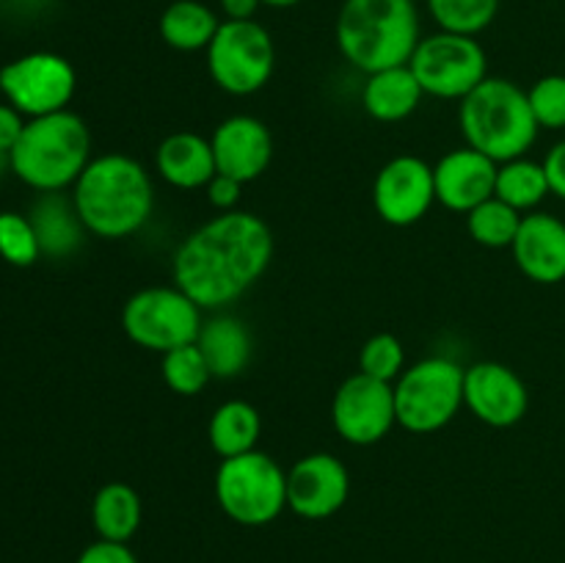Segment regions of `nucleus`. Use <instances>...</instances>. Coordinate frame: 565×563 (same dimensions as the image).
<instances>
[{
    "mask_svg": "<svg viewBox=\"0 0 565 563\" xmlns=\"http://www.w3.org/2000/svg\"><path fill=\"white\" fill-rule=\"evenodd\" d=\"M274 235L259 215L230 210L193 230L174 254V282L202 309L241 298L268 270Z\"/></svg>",
    "mask_w": 565,
    "mask_h": 563,
    "instance_id": "1",
    "label": "nucleus"
},
{
    "mask_svg": "<svg viewBox=\"0 0 565 563\" xmlns=\"http://www.w3.org/2000/svg\"><path fill=\"white\" fill-rule=\"evenodd\" d=\"M72 202L86 232L119 241L141 230L152 215V177L130 155H103L77 177Z\"/></svg>",
    "mask_w": 565,
    "mask_h": 563,
    "instance_id": "2",
    "label": "nucleus"
},
{
    "mask_svg": "<svg viewBox=\"0 0 565 563\" xmlns=\"http://www.w3.org/2000/svg\"><path fill=\"white\" fill-rule=\"evenodd\" d=\"M337 44L356 70L403 66L419 44V14L414 0H345L337 14Z\"/></svg>",
    "mask_w": 565,
    "mask_h": 563,
    "instance_id": "3",
    "label": "nucleus"
},
{
    "mask_svg": "<svg viewBox=\"0 0 565 563\" xmlns=\"http://www.w3.org/2000/svg\"><path fill=\"white\" fill-rule=\"evenodd\" d=\"M11 171L39 193L64 191L92 163V132L72 110L25 121L20 141L9 155Z\"/></svg>",
    "mask_w": 565,
    "mask_h": 563,
    "instance_id": "4",
    "label": "nucleus"
},
{
    "mask_svg": "<svg viewBox=\"0 0 565 563\" xmlns=\"http://www.w3.org/2000/svg\"><path fill=\"white\" fill-rule=\"evenodd\" d=\"M461 132L467 147L478 149L497 163L524 158L539 138V121L524 88L505 77H486L461 99Z\"/></svg>",
    "mask_w": 565,
    "mask_h": 563,
    "instance_id": "5",
    "label": "nucleus"
},
{
    "mask_svg": "<svg viewBox=\"0 0 565 563\" xmlns=\"http://www.w3.org/2000/svg\"><path fill=\"white\" fill-rule=\"evenodd\" d=\"M215 497L232 522L263 528L287 508V472L259 450L224 458L215 472Z\"/></svg>",
    "mask_w": 565,
    "mask_h": 563,
    "instance_id": "6",
    "label": "nucleus"
},
{
    "mask_svg": "<svg viewBox=\"0 0 565 563\" xmlns=\"http://www.w3.org/2000/svg\"><path fill=\"white\" fill-rule=\"evenodd\" d=\"M463 370L447 357L412 364L395 381L397 425L412 434H434L452 423L463 406Z\"/></svg>",
    "mask_w": 565,
    "mask_h": 563,
    "instance_id": "7",
    "label": "nucleus"
},
{
    "mask_svg": "<svg viewBox=\"0 0 565 563\" xmlns=\"http://www.w3.org/2000/svg\"><path fill=\"white\" fill-rule=\"evenodd\" d=\"M202 307L180 287H143L127 298L121 309V329L136 346L169 353L196 342L202 331Z\"/></svg>",
    "mask_w": 565,
    "mask_h": 563,
    "instance_id": "8",
    "label": "nucleus"
},
{
    "mask_svg": "<svg viewBox=\"0 0 565 563\" xmlns=\"http://www.w3.org/2000/svg\"><path fill=\"white\" fill-rule=\"evenodd\" d=\"M276 66L270 33L257 20H224L207 47V72L213 83L235 97L259 92Z\"/></svg>",
    "mask_w": 565,
    "mask_h": 563,
    "instance_id": "9",
    "label": "nucleus"
},
{
    "mask_svg": "<svg viewBox=\"0 0 565 563\" xmlns=\"http://www.w3.org/2000/svg\"><path fill=\"white\" fill-rule=\"evenodd\" d=\"M408 66L423 92L441 99H463L489 77V59L478 39L450 31L419 39Z\"/></svg>",
    "mask_w": 565,
    "mask_h": 563,
    "instance_id": "10",
    "label": "nucleus"
},
{
    "mask_svg": "<svg viewBox=\"0 0 565 563\" xmlns=\"http://www.w3.org/2000/svg\"><path fill=\"white\" fill-rule=\"evenodd\" d=\"M75 66L64 55L47 50L20 55L0 70V92L6 103L28 119L66 110L75 97Z\"/></svg>",
    "mask_w": 565,
    "mask_h": 563,
    "instance_id": "11",
    "label": "nucleus"
},
{
    "mask_svg": "<svg viewBox=\"0 0 565 563\" xmlns=\"http://www.w3.org/2000/svg\"><path fill=\"white\" fill-rule=\"evenodd\" d=\"M337 434L351 445H375L397 423L395 384L356 373L345 379L331 403Z\"/></svg>",
    "mask_w": 565,
    "mask_h": 563,
    "instance_id": "12",
    "label": "nucleus"
},
{
    "mask_svg": "<svg viewBox=\"0 0 565 563\" xmlns=\"http://www.w3.org/2000/svg\"><path fill=\"white\" fill-rule=\"evenodd\" d=\"M436 202L434 166L417 155H397L373 182L375 213L392 226H412Z\"/></svg>",
    "mask_w": 565,
    "mask_h": 563,
    "instance_id": "13",
    "label": "nucleus"
},
{
    "mask_svg": "<svg viewBox=\"0 0 565 563\" xmlns=\"http://www.w3.org/2000/svg\"><path fill=\"white\" fill-rule=\"evenodd\" d=\"M463 406L491 428H511L527 414L530 392L508 364L478 362L463 370Z\"/></svg>",
    "mask_w": 565,
    "mask_h": 563,
    "instance_id": "14",
    "label": "nucleus"
},
{
    "mask_svg": "<svg viewBox=\"0 0 565 563\" xmlns=\"http://www.w3.org/2000/svg\"><path fill=\"white\" fill-rule=\"evenodd\" d=\"M351 495L348 467L331 453H312L287 472V508L301 519H329Z\"/></svg>",
    "mask_w": 565,
    "mask_h": 563,
    "instance_id": "15",
    "label": "nucleus"
},
{
    "mask_svg": "<svg viewBox=\"0 0 565 563\" xmlns=\"http://www.w3.org/2000/svg\"><path fill=\"white\" fill-rule=\"evenodd\" d=\"M213 155L218 174L235 177L237 182H252L263 174L274 158V138L259 119L246 114L230 116L215 127Z\"/></svg>",
    "mask_w": 565,
    "mask_h": 563,
    "instance_id": "16",
    "label": "nucleus"
},
{
    "mask_svg": "<svg viewBox=\"0 0 565 563\" xmlns=\"http://www.w3.org/2000/svg\"><path fill=\"white\" fill-rule=\"evenodd\" d=\"M500 163L472 147L452 149L434 166L436 202L452 213H469L494 196Z\"/></svg>",
    "mask_w": 565,
    "mask_h": 563,
    "instance_id": "17",
    "label": "nucleus"
},
{
    "mask_svg": "<svg viewBox=\"0 0 565 563\" xmlns=\"http://www.w3.org/2000/svg\"><path fill=\"white\" fill-rule=\"evenodd\" d=\"M511 252L527 279L557 285L565 279V221L550 213H527Z\"/></svg>",
    "mask_w": 565,
    "mask_h": 563,
    "instance_id": "18",
    "label": "nucleus"
},
{
    "mask_svg": "<svg viewBox=\"0 0 565 563\" xmlns=\"http://www.w3.org/2000/svg\"><path fill=\"white\" fill-rule=\"evenodd\" d=\"M154 166L169 185L182 188V191L207 188V182L218 174L213 144L188 130L171 132L169 138L160 141Z\"/></svg>",
    "mask_w": 565,
    "mask_h": 563,
    "instance_id": "19",
    "label": "nucleus"
},
{
    "mask_svg": "<svg viewBox=\"0 0 565 563\" xmlns=\"http://www.w3.org/2000/svg\"><path fill=\"white\" fill-rule=\"evenodd\" d=\"M196 346L207 359L213 379H235L252 362V334L246 323L232 315H218L202 323Z\"/></svg>",
    "mask_w": 565,
    "mask_h": 563,
    "instance_id": "20",
    "label": "nucleus"
},
{
    "mask_svg": "<svg viewBox=\"0 0 565 563\" xmlns=\"http://www.w3.org/2000/svg\"><path fill=\"white\" fill-rule=\"evenodd\" d=\"M423 94L412 66H390V70L367 75V83L362 88V105L373 119L401 121L419 108Z\"/></svg>",
    "mask_w": 565,
    "mask_h": 563,
    "instance_id": "21",
    "label": "nucleus"
},
{
    "mask_svg": "<svg viewBox=\"0 0 565 563\" xmlns=\"http://www.w3.org/2000/svg\"><path fill=\"white\" fill-rule=\"evenodd\" d=\"M28 219L36 230L42 254H47V257H70L81 246L83 232H86L75 202L61 196V191L42 193Z\"/></svg>",
    "mask_w": 565,
    "mask_h": 563,
    "instance_id": "22",
    "label": "nucleus"
},
{
    "mask_svg": "<svg viewBox=\"0 0 565 563\" xmlns=\"http://www.w3.org/2000/svg\"><path fill=\"white\" fill-rule=\"evenodd\" d=\"M92 522L99 539L127 544L141 528V497L121 480L99 486L92 502Z\"/></svg>",
    "mask_w": 565,
    "mask_h": 563,
    "instance_id": "23",
    "label": "nucleus"
},
{
    "mask_svg": "<svg viewBox=\"0 0 565 563\" xmlns=\"http://www.w3.org/2000/svg\"><path fill=\"white\" fill-rule=\"evenodd\" d=\"M218 28V14L202 0H174L160 14V36L180 53L207 50Z\"/></svg>",
    "mask_w": 565,
    "mask_h": 563,
    "instance_id": "24",
    "label": "nucleus"
},
{
    "mask_svg": "<svg viewBox=\"0 0 565 563\" xmlns=\"http://www.w3.org/2000/svg\"><path fill=\"white\" fill-rule=\"evenodd\" d=\"M263 434L259 412L246 401H226L213 412L207 425V436L213 450L221 458H235L252 453Z\"/></svg>",
    "mask_w": 565,
    "mask_h": 563,
    "instance_id": "25",
    "label": "nucleus"
},
{
    "mask_svg": "<svg viewBox=\"0 0 565 563\" xmlns=\"http://www.w3.org/2000/svg\"><path fill=\"white\" fill-rule=\"evenodd\" d=\"M550 180H546L544 163H535V160L516 158L508 160L497 169V185L494 196L502 199L505 204H511L519 213H530V210L539 208L546 196H550Z\"/></svg>",
    "mask_w": 565,
    "mask_h": 563,
    "instance_id": "26",
    "label": "nucleus"
},
{
    "mask_svg": "<svg viewBox=\"0 0 565 563\" xmlns=\"http://www.w3.org/2000/svg\"><path fill=\"white\" fill-rule=\"evenodd\" d=\"M524 215L505 204L502 199L491 196L483 204L467 213V230L475 243L489 248H511Z\"/></svg>",
    "mask_w": 565,
    "mask_h": 563,
    "instance_id": "27",
    "label": "nucleus"
},
{
    "mask_svg": "<svg viewBox=\"0 0 565 563\" xmlns=\"http://www.w3.org/2000/svg\"><path fill=\"white\" fill-rule=\"evenodd\" d=\"M441 31L478 36L494 22L500 0H425Z\"/></svg>",
    "mask_w": 565,
    "mask_h": 563,
    "instance_id": "28",
    "label": "nucleus"
},
{
    "mask_svg": "<svg viewBox=\"0 0 565 563\" xmlns=\"http://www.w3.org/2000/svg\"><path fill=\"white\" fill-rule=\"evenodd\" d=\"M163 381L171 392L177 395H199V392L207 386V381L213 379L210 373V364L204 359V353L199 351L196 342H188V346L174 348V351L163 353Z\"/></svg>",
    "mask_w": 565,
    "mask_h": 563,
    "instance_id": "29",
    "label": "nucleus"
},
{
    "mask_svg": "<svg viewBox=\"0 0 565 563\" xmlns=\"http://www.w3.org/2000/svg\"><path fill=\"white\" fill-rule=\"evenodd\" d=\"M0 257L14 268H28L42 257L36 230L28 215L14 213V210L0 213Z\"/></svg>",
    "mask_w": 565,
    "mask_h": 563,
    "instance_id": "30",
    "label": "nucleus"
},
{
    "mask_svg": "<svg viewBox=\"0 0 565 563\" xmlns=\"http://www.w3.org/2000/svg\"><path fill=\"white\" fill-rule=\"evenodd\" d=\"M406 370V351H403V342L395 334H373L362 346L359 353V373L373 375V379L392 381L401 379V373Z\"/></svg>",
    "mask_w": 565,
    "mask_h": 563,
    "instance_id": "31",
    "label": "nucleus"
},
{
    "mask_svg": "<svg viewBox=\"0 0 565 563\" xmlns=\"http://www.w3.org/2000/svg\"><path fill=\"white\" fill-rule=\"evenodd\" d=\"M530 108H533L539 127L546 130H563L565 127V75H546L533 83L527 92Z\"/></svg>",
    "mask_w": 565,
    "mask_h": 563,
    "instance_id": "32",
    "label": "nucleus"
},
{
    "mask_svg": "<svg viewBox=\"0 0 565 563\" xmlns=\"http://www.w3.org/2000/svg\"><path fill=\"white\" fill-rule=\"evenodd\" d=\"M75 563H138V557L127 544L97 539L77 555Z\"/></svg>",
    "mask_w": 565,
    "mask_h": 563,
    "instance_id": "33",
    "label": "nucleus"
},
{
    "mask_svg": "<svg viewBox=\"0 0 565 563\" xmlns=\"http://www.w3.org/2000/svg\"><path fill=\"white\" fill-rule=\"evenodd\" d=\"M241 191H243V182H237L235 177H226V174H215L213 180L207 182V199L215 210L221 213H230L235 210V204L241 202Z\"/></svg>",
    "mask_w": 565,
    "mask_h": 563,
    "instance_id": "34",
    "label": "nucleus"
},
{
    "mask_svg": "<svg viewBox=\"0 0 565 563\" xmlns=\"http://www.w3.org/2000/svg\"><path fill=\"white\" fill-rule=\"evenodd\" d=\"M22 130H25V119L14 105H0V152L11 155V149L20 141Z\"/></svg>",
    "mask_w": 565,
    "mask_h": 563,
    "instance_id": "35",
    "label": "nucleus"
},
{
    "mask_svg": "<svg viewBox=\"0 0 565 563\" xmlns=\"http://www.w3.org/2000/svg\"><path fill=\"white\" fill-rule=\"evenodd\" d=\"M544 171L550 180V191L565 202V138L550 149V155L544 158Z\"/></svg>",
    "mask_w": 565,
    "mask_h": 563,
    "instance_id": "36",
    "label": "nucleus"
},
{
    "mask_svg": "<svg viewBox=\"0 0 565 563\" xmlns=\"http://www.w3.org/2000/svg\"><path fill=\"white\" fill-rule=\"evenodd\" d=\"M263 0H221V11L226 20H254Z\"/></svg>",
    "mask_w": 565,
    "mask_h": 563,
    "instance_id": "37",
    "label": "nucleus"
},
{
    "mask_svg": "<svg viewBox=\"0 0 565 563\" xmlns=\"http://www.w3.org/2000/svg\"><path fill=\"white\" fill-rule=\"evenodd\" d=\"M301 0H263V6H270V9H292L298 6Z\"/></svg>",
    "mask_w": 565,
    "mask_h": 563,
    "instance_id": "38",
    "label": "nucleus"
},
{
    "mask_svg": "<svg viewBox=\"0 0 565 563\" xmlns=\"http://www.w3.org/2000/svg\"><path fill=\"white\" fill-rule=\"evenodd\" d=\"M6 169H11V160H9V155L0 152V177L6 174Z\"/></svg>",
    "mask_w": 565,
    "mask_h": 563,
    "instance_id": "39",
    "label": "nucleus"
}]
</instances>
